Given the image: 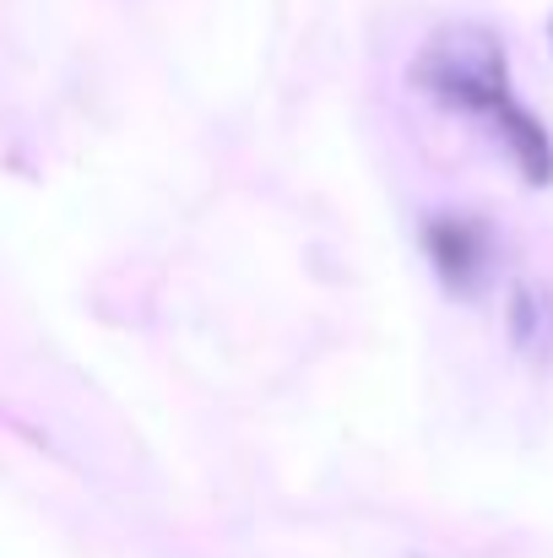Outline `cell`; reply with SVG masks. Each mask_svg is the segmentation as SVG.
<instances>
[{
  "label": "cell",
  "mask_w": 553,
  "mask_h": 558,
  "mask_svg": "<svg viewBox=\"0 0 553 558\" xmlns=\"http://www.w3.org/2000/svg\"><path fill=\"white\" fill-rule=\"evenodd\" d=\"M418 87H429L440 104L450 109H472V114H494L510 98L505 82V49L489 27H445L429 38V49L412 65Z\"/></svg>",
  "instance_id": "1"
},
{
  "label": "cell",
  "mask_w": 553,
  "mask_h": 558,
  "mask_svg": "<svg viewBox=\"0 0 553 558\" xmlns=\"http://www.w3.org/2000/svg\"><path fill=\"white\" fill-rule=\"evenodd\" d=\"M500 131H505V142H510V153H516V163H521V174L532 180V185H549L553 180V142L549 131L516 104V98H505L494 114H489Z\"/></svg>",
  "instance_id": "3"
},
{
  "label": "cell",
  "mask_w": 553,
  "mask_h": 558,
  "mask_svg": "<svg viewBox=\"0 0 553 558\" xmlns=\"http://www.w3.org/2000/svg\"><path fill=\"white\" fill-rule=\"evenodd\" d=\"M423 250H429V260H434V271L450 293H467L489 266V233L472 217H434L429 233H423Z\"/></svg>",
  "instance_id": "2"
}]
</instances>
